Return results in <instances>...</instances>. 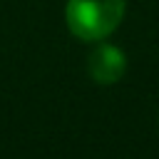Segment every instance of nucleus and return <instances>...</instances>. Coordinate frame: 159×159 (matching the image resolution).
<instances>
[{
	"mask_svg": "<svg viewBox=\"0 0 159 159\" xmlns=\"http://www.w3.org/2000/svg\"><path fill=\"white\" fill-rule=\"evenodd\" d=\"M124 17V0H67L65 20L75 37L99 42L109 37Z\"/></svg>",
	"mask_w": 159,
	"mask_h": 159,
	"instance_id": "nucleus-1",
	"label": "nucleus"
},
{
	"mask_svg": "<svg viewBox=\"0 0 159 159\" xmlns=\"http://www.w3.org/2000/svg\"><path fill=\"white\" fill-rule=\"evenodd\" d=\"M87 70L97 84H114L122 80V75L127 70V57L119 47L102 42L99 47L92 50V55L87 60Z\"/></svg>",
	"mask_w": 159,
	"mask_h": 159,
	"instance_id": "nucleus-2",
	"label": "nucleus"
}]
</instances>
